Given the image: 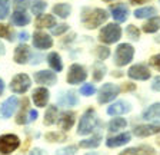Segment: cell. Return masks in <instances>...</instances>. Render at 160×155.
<instances>
[{
	"label": "cell",
	"instance_id": "6da1fadb",
	"mask_svg": "<svg viewBox=\"0 0 160 155\" xmlns=\"http://www.w3.org/2000/svg\"><path fill=\"white\" fill-rule=\"evenodd\" d=\"M107 14L106 10L103 9H93V10H84L83 16H82V22L87 29H96L99 27L103 22L107 20Z\"/></svg>",
	"mask_w": 160,
	"mask_h": 155
},
{
	"label": "cell",
	"instance_id": "7a4b0ae2",
	"mask_svg": "<svg viewBox=\"0 0 160 155\" xmlns=\"http://www.w3.org/2000/svg\"><path fill=\"white\" fill-rule=\"evenodd\" d=\"M99 124V118H97L96 112L93 109H87L82 118H80V124H79V129H77V134L79 135H87L92 134L94 131V128Z\"/></svg>",
	"mask_w": 160,
	"mask_h": 155
},
{
	"label": "cell",
	"instance_id": "3957f363",
	"mask_svg": "<svg viewBox=\"0 0 160 155\" xmlns=\"http://www.w3.org/2000/svg\"><path fill=\"white\" fill-rule=\"evenodd\" d=\"M134 56V47L129 43H122L117 46L114 52V63L117 66H126L127 63L132 62Z\"/></svg>",
	"mask_w": 160,
	"mask_h": 155
},
{
	"label": "cell",
	"instance_id": "277c9868",
	"mask_svg": "<svg viewBox=\"0 0 160 155\" xmlns=\"http://www.w3.org/2000/svg\"><path fill=\"white\" fill-rule=\"evenodd\" d=\"M120 36H122V29H120V26H117V24H114V23H110L100 30L99 39H100V42H103V43H106V45H112L119 40Z\"/></svg>",
	"mask_w": 160,
	"mask_h": 155
},
{
	"label": "cell",
	"instance_id": "5b68a950",
	"mask_svg": "<svg viewBox=\"0 0 160 155\" xmlns=\"http://www.w3.org/2000/svg\"><path fill=\"white\" fill-rule=\"evenodd\" d=\"M20 145V139L19 136L13 134H7V135H2L0 136V152L2 154H10L14 149L19 148Z\"/></svg>",
	"mask_w": 160,
	"mask_h": 155
},
{
	"label": "cell",
	"instance_id": "8992f818",
	"mask_svg": "<svg viewBox=\"0 0 160 155\" xmlns=\"http://www.w3.org/2000/svg\"><path fill=\"white\" fill-rule=\"evenodd\" d=\"M32 81L26 73H19L12 79V83H10V89L14 94H24L27 89L30 88Z\"/></svg>",
	"mask_w": 160,
	"mask_h": 155
},
{
	"label": "cell",
	"instance_id": "52a82bcc",
	"mask_svg": "<svg viewBox=\"0 0 160 155\" xmlns=\"http://www.w3.org/2000/svg\"><path fill=\"white\" fill-rule=\"evenodd\" d=\"M120 94V88L114 83H104L99 92V98L97 101L100 104H107V102L113 101L117 95Z\"/></svg>",
	"mask_w": 160,
	"mask_h": 155
},
{
	"label": "cell",
	"instance_id": "ba28073f",
	"mask_svg": "<svg viewBox=\"0 0 160 155\" xmlns=\"http://www.w3.org/2000/svg\"><path fill=\"white\" fill-rule=\"evenodd\" d=\"M87 78V72L83 66L74 63L70 66L69 69V73H67V82L70 85H77L80 82H83L84 79Z\"/></svg>",
	"mask_w": 160,
	"mask_h": 155
},
{
	"label": "cell",
	"instance_id": "9c48e42d",
	"mask_svg": "<svg viewBox=\"0 0 160 155\" xmlns=\"http://www.w3.org/2000/svg\"><path fill=\"white\" fill-rule=\"evenodd\" d=\"M17 106H19V99L16 98V96H10V98H7L6 101L2 104V106H0V116L2 118H10L12 115L16 112Z\"/></svg>",
	"mask_w": 160,
	"mask_h": 155
},
{
	"label": "cell",
	"instance_id": "30bf717a",
	"mask_svg": "<svg viewBox=\"0 0 160 155\" xmlns=\"http://www.w3.org/2000/svg\"><path fill=\"white\" fill-rule=\"evenodd\" d=\"M160 132V125L159 124H147V125H137L133 129V134L139 138H144V136H152Z\"/></svg>",
	"mask_w": 160,
	"mask_h": 155
},
{
	"label": "cell",
	"instance_id": "8fae6325",
	"mask_svg": "<svg viewBox=\"0 0 160 155\" xmlns=\"http://www.w3.org/2000/svg\"><path fill=\"white\" fill-rule=\"evenodd\" d=\"M127 75H129V78L136 79V81H147L150 78V71L144 65H134L129 69Z\"/></svg>",
	"mask_w": 160,
	"mask_h": 155
},
{
	"label": "cell",
	"instance_id": "7c38bea8",
	"mask_svg": "<svg viewBox=\"0 0 160 155\" xmlns=\"http://www.w3.org/2000/svg\"><path fill=\"white\" fill-rule=\"evenodd\" d=\"M33 45L37 49H49L53 46V39L43 32H36L33 36Z\"/></svg>",
	"mask_w": 160,
	"mask_h": 155
},
{
	"label": "cell",
	"instance_id": "4fadbf2b",
	"mask_svg": "<svg viewBox=\"0 0 160 155\" xmlns=\"http://www.w3.org/2000/svg\"><path fill=\"white\" fill-rule=\"evenodd\" d=\"M34 81H36L37 83H43V85H54L57 82V76L54 72L40 71L34 75Z\"/></svg>",
	"mask_w": 160,
	"mask_h": 155
},
{
	"label": "cell",
	"instance_id": "5bb4252c",
	"mask_svg": "<svg viewBox=\"0 0 160 155\" xmlns=\"http://www.w3.org/2000/svg\"><path fill=\"white\" fill-rule=\"evenodd\" d=\"M49 91H47L46 88H37L34 89L33 92V102L36 106H39V108H43V106H46V104L49 102Z\"/></svg>",
	"mask_w": 160,
	"mask_h": 155
},
{
	"label": "cell",
	"instance_id": "9a60e30c",
	"mask_svg": "<svg viewBox=\"0 0 160 155\" xmlns=\"http://www.w3.org/2000/svg\"><path fill=\"white\" fill-rule=\"evenodd\" d=\"M132 135L129 132H124V134L116 135V136H112L106 141V145L109 148H117V147H122V145H126L127 142H130Z\"/></svg>",
	"mask_w": 160,
	"mask_h": 155
},
{
	"label": "cell",
	"instance_id": "2e32d148",
	"mask_svg": "<svg viewBox=\"0 0 160 155\" xmlns=\"http://www.w3.org/2000/svg\"><path fill=\"white\" fill-rule=\"evenodd\" d=\"M132 109L127 102L124 101H119V102H114L113 105H110L109 108H107V114L112 115V116H116V115H123L126 112H129Z\"/></svg>",
	"mask_w": 160,
	"mask_h": 155
},
{
	"label": "cell",
	"instance_id": "e0dca14e",
	"mask_svg": "<svg viewBox=\"0 0 160 155\" xmlns=\"http://www.w3.org/2000/svg\"><path fill=\"white\" fill-rule=\"evenodd\" d=\"M30 57V49L26 45H19L14 51V62L19 65H24Z\"/></svg>",
	"mask_w": 160,
	"mask_h": 155
},
{
	"label": "cell",
	"instance_id": "ac0fdd59",
	"mask_svg": "<svg viewBox=\"0 0 160 155\" xmlns=\"http://www.w3.org/2000/svg\"><path fill=\"white\" fill-rule=\"evenodd\" d=\"M119 155H156L154 149L147 147V145H142V147H134V148H127L122 151Z\"/></svg>",
	"mask_w": 160,
	"mask_h": 155
},
{
	"label": "cell",
	"instance_id": "d6986e66",
	"mask_svg": "<svg viewBox=\"0 0 160 155\" xmlns=\"http://www.w3.org/2000/svg\"><path fill=\"white\" fill-rule=\"evenodd\" d=\"M112 16L116 22L122 23L127 19L129 16V9L124 4H117V6H112Z\"/></svg>",
	"mask_w": 160,
	"mask_h": 155
},
{
	"label": "cell",
	"instance_id": "ffe728a7",
	"mask_svg": "<svg viewBox=\"0 0 160 155\" xmlns=\"http://www.w3.org/2000/svg\"><path fill=\"white\" fill-rule=\"evenodd\" d=\"M37 118V111H34V109H27V105L26 108H24V111H22L19 114V116H17L16 122L19 125L22 124H29V122L34 121V119Z\"/></svg>",
	"mask_w": 160,
	"mask_h": 155
},
{
	"label": "cell",
	"instance_id": "44dd1931",
	"mask_svg": "<svg viewBox=\"0 0 160 155\" xmlns=\"http://www.w3.org/2000/svg\"><path fill=\"white\" fill-rule=\"evenodd\" d=\"M74 116L76 115L73 114V112H63V114L60 115V118H59V125H60V128L63 129V131H67V129H70L72 126H73L74 124Z\"/></svg>",
	"mask_w": 160,
	"mask_h": 155
},
{
	"label": "cell",
	"instance_id": "7402d4cb",
	"mask_svg": "<svg viewBox=\"0 0 160 155\" xmlns=\"http://www.w3.org/2000/svg\"><path fill=\"white\" fill-rule=\"evenodd\" d=\"M143 119L146 121H160V104H153L143 112Z\"/></svg>",
	"mask_w": 160,
	"mask_h": 155
},
{
	"label": "cell",
	"instance_id": "603a6c76",
	"mask_svg": "<svg viewBox=\"0 0 160 155\" xmlns=\"http://www.w3.org/2000/svg\"><path fill=\"white\" fill-rule=\"evenodd\" d=\"M56 26V19L52 14H40L36 19V27L43 29V27H53Z\"/></svg>",
	"mask_w": 160,
	"mask_h": 155
},
{
	"label": "cell",
	"instance_id": "cb8c5ba5",
	"mask_svg": "<svg viewBox=\"0 0 160 155\" xmlns=\"http://www.w3.org/2000/svg\"><path fill=\"white\" fill-rule=\"evenodd\" d=\"M29 22H30V17L24 12L14 10L13 14H12V23L16 24V26H26V24H29Z\"/></svg>",
	"mask_w": 160,
	"mask_h": 155
},
{
	"label": "cell",
	"instance_id": "d4e9b609",
	"mask_svg": "<svg viewBox=\"0 0 160 155\" xmlns=\"http://www.w3.org/2000/svg\"><path fill=\"white\" fill-rule=\"evenodd\" d=\"M47 62H49L50 67L53 69V71L56 72H60L62 69H63V63H62V57H60L59 53H56V52H52V53L47 56Z\"/></svg>",
	"mask_w": 160,
	"mask_h": 155
},
{
	"label": "cell",
	"instance_id": "484cf974",
	"mask_svg": "<svg viewBox=\"0 0 160 155\" xmlns=\"http://www.w3.org/2000/svg\"><path fill=\"white\" fill-rule=\"evenodd\" d=\"M57 121V108L54 105L49 106L44 114V125H53Z\"/></svg>",
	"mask_w": 160,
	"mask_h": 155
},
{
	"label": "cell",
	"instance_id": "4316f807",
	"mask_svg": "<svg viewBox=\"0 0 160 155\" xmlns=\"http://www.w3.org/2000/svg\"><path fill=\"white\" fill-rule=\"evenodd\" d=\"M159 29H160V17H152L143 26V32H146V33H154Z\"/></svg>",
	"mask_w": 160,
	"mask_h": 155
},
{
	"label": "cell",
	"instance_id": "83f0119b",
	"mask_svg": "<svg viewBox=\"0 0 160 155\" xmlns=\"http://www.w3.org/2000/svg\"><path fill=\"white\" fill-rule=\"evenodd\" d=\"M70 6L66 3H60V4H56V6L53 7V13L57 14L59 17H62V19H66L67 16L70 14Z\"/></svg>",
	"mask_w": 160,
	"mask_h": 155
},
{
	"label": "cell",
	"instance_id": "f1b7e54d",
	"mask_svg": "<svg viewBox=\"0 0 160 155\" xmlns=\"http://www.w3.org/2000/svg\"><path fill=\"white\" fill-rule=\"evenodd\" d=\"M126 126H127V121L124 118H113L109 122V131H112V132L123 129Z\"/></svg>",
	"mask_w": 160,
	"mask_h": 155
},
{
	"label": "cell",
	"instance_id": "f546056e",
	"mask_svg": "<svg viewBox=\"0 0 160 155\" xmlns=\"http://www.w3.org/2000/svg\"><path fill=\"white\" fill-rule=\"evenodd\" d=\"M153 14H156V9L152 6L142 7V9H137L134 12V17L136 19H144V17H150V16H153Z\"/></svg>",
	"mask_w": 160,
	"mask_h": 155
},
{
	"label": "cell",
	"instance_id": "4dcf8cb0",
	"mask_svg": "<svg viewBox=\"0 0 160 155\" xmlns=\"http://www.w3.org/2000/svg\"><path fill=\"white\" fill-rule=\"evenodd\" d=\"M100 145V136H92L80 141V148H97Z\"/></svg>",
	"mask_w": 160,
	"mask_h": 155
},
{
	"label": "cell",
	"instance_id": "1f68e13d",
	"mask_svg": "<svg viewBox=\"0 0 160 155\" xmlns=\"http://www.w3.org/2000/svg\"><path fill=\"white\" fill-rule=\"evenodd\" d=\"M60 102L63 105H66V106H74V105H77V98L76 95L73 94V92H69V94H64L62 98H60Z\"/></svg>",
	"mask_w": 160,
	"mask_h": 155
},
{
	"label": "cell",
	"instance_id": "d6a6232c",
	"mask_svg": "<svg viewBox=\"0 0 160 155\" xmlns=\"http://www.w3.org/2000/svg\"><path fill=\"white\" fill-rule=\"evenodd\" d=\"M46 6L47 3L46 2H43V0H34L33 4H32V12H33V14H43V12L46 10Z\"/></svg>",
	"mask_w": 160,
	"mask_h": 155
},
{
	"label": "cell",
	"instance_id": "836d02e7",
	"mask_svg": "<svg viewBox=\"0 0 160 155\" xmlns=\"http://www.w3.org/2000/svg\"><path fill=\"white\" fill-rule=\"evenodd\" d=\"M0 37H4V39H7L10 42L14 40L13 32L10 30V27L7 24H3V23H0Z\"/></svg>",
	"mask_w": 160,
	"mask_h": 155
},
{
	"label": "cell",
	"instance_id": "e575fe53",
	"mask_svg": "<svg viewBox=\"0 0 160 155\" xmlns=\"http://www.w3.org/2000/svg\"><path fill=\"white\" fill-rule=\"evenodd\" d=\"M104 75H106V67H104L102 63H96V65H94V72H93L94 81H102Z\"/></svg>",
	"mask_w": 160,
	"mask_h": 155
},
{
	"label": "cell",
	"instance_id": "d590c367",
	"mask_svg": "<svg viewBox=\"0 0 160 155\" xmlns=\"http://www.w3.org/2000/svg\"><path fill=\"white\" fill-rule=\"evenodd\" d=\"M46 139L50 142H63L66 141V135L59 134V132H49L46 134Z\"/></svg>",
	"mask_w": 160,
	"mask_h": 155
},
{
	"label": "cell",
	"instance_id": "8d00e7d4",
	"mask_svg": "<svg viewBox=\"0 0 160 155\" xmlns=\"http://www.w3.org/2000/svg\"><path fill=\"white\" fill-rule=\"evenodd\" d=\"M10 12V2L9 0H0V19H6Z\"/></svg>",
	"mask_w": 160,
	"mask_h": 155
},
{
	"label": "cell",
	"instance_id": "74e56055",
	"mask_svg": "<svg viewBox=\"0 0 160 155\" xmlns=\"http://www.w3.org/2000/svg\"><path fill=\"white\" fill-rule=\"evenodd\" d=\"M126 33L129 35V37L132 39V40H139V37H140V32L139 29H137L134 24H129L126 29Z\"/></svg>",
	"mask_w": 160,
	"mask_h": 155
},
{
	"label": "cell",
	"instance_id": "f35d334b",
	"mask_svg": "<svg viewBox=\"0 0 160 155\" xmlns=\"http://www.w3.org/2000/svg\"><path fill=\"white\" fill-rule=\"evenodd\" d=\"M13 6L16 10L24 12L30 6V0H13Z\"/></svg>",
	"mask_w": 160,
	"mask_h": 155
},
{
	"label": "cell",
	"instance_id": "ab89813d",
	"mask_svg": "<svg viewBox=\"0 0 160 155\" xmlns=\"http://www.w3.org/2000/svg\"><path fill=\"white\" fill-rule=\"evenodd\" d=\"M77 147L74 145H70V147H66V148H60L56 151V155H76Z\"/></svg>",
	"mask_w": 160,
	"mask_h": 155
},
{
	"label": "cell",
	"instance_id": "60d3db41",
	"mask_svg": "<svg viewBox=\"0 0 160 155\" xmlns=\"http://www.w3.org/2000/svg\"><path fill=\"white\" fill-rule=\"evenodd\" d=\"M96 92V88H94L92 83H84L82 88H80V94L84 95V96H92V95Z\"/></svg>",
	"mask_w": 160,
	"mask_h": 155
},
{
	"label": "cell",
	"instance_id": "b9f144b4",
	"mask_svg": "<svg viewBox=\"0 0 160 155\" xmlns=\"http://www.w3.org/2000/svg\"><path fill=\"white\" fill-rule=\"evenodd\" d=\"M110 55V51H109V47L106 46H100L97 47V57H99L100 61H104V59H107Z\"/></svg>",
	"mask_w": 160,
	"mask_h": 155
},
{
	"label": "cell",
	"instance_id": "7bdbcfd3",
	"mask_svg": "<svg viewBox=\"0 0 160 155\" xmlns=\"http://www.w3.org/2000/svg\"><path fill=\"white\" fill-rule=\"evenodd\" d=\"M67 29H69V26L64 24V23H62V24H57V27H53V29H52V33L53 35H62V33H64Z\"/></svg>",
	"mask_w": 160,
	"mask_h": 155
},
{
	"label": "cell",
	"instance_id": "ee69618b",
	"mask_svg": "<svg viewBox=\"0 0 160 155\" xmlns=\"http://www.w3.org/2000/svg\"><path fill=\"white\" fill-rule=\"evenodd\" d=\"M150 65L160 72V55H154V56L150 57Z\"/></svg>",
	"mask_w": 160,
	"mask_h": 155
},
{
	"label": "cell",
	"instance_id": "f6af8a7d",
	"mask_svg": "<svg viewBox=\"0 0 160 155\" xmlns=\"http://www.w3.org/2000/svg\"><path fill=\"white\" fill-rule=\"evenodd\" d=\"M152 89L156 92H160V75L159 76H156L153 79V83H152Z\"/></svg>",
	"mask_w": 160,
	"mask_h": 155
},
{
	"label": "cell",
	"instance_id": "bcb514c9",
	"mask_svg": "<svg viewBox=\"0 0 160 155\" xmlns=\"http://www.w3.org/2000/svg\"><path fill=\"white\" fill-rule=\"evenodd\" d=\"M19 39L22 42H26L27 39H29V33H27V32H22V33H19Z\"/></svg>",
	"mask_w": 160,
	"mask_h": 155
},
{
	"label": "cell",
	"instance_id": "7dc6e473",
	"mask_svg": "<svg viewBox=\"0 0 160 155\" xmlns=\"http://www.w3.org/2000/svg\"><path fill=\"white\" fill-rule=\"evenodd\" d=\"M29 155H44V152L42 151V149H40V148H34L33 151L30 152Z\"/></svg>",
	"mask_w": 160,
	"mask_h": 155
},
{
	"label": "cell",
	"instance_id": "c3c4849f",
	"mask_svg": "<svg viewBox=\"0 0 160 155\" xmlns=\"http://www.w3.org/2000/svg\"><path fill=\"white\" fill-rule=\"evenodd\" d=\"M149 0H130V3L132 4H140V3H146Z\"/></svg>",
	"mask_w": 160,
	"mask_h": 155
},
{
	"label": "cell",
	"instance_id": "681fc988",
	"mask_svg": "<svg viewBox=\"0 0 160 155\" xmlns=\"http://www.w3.org/2000/svg\"><path fill=\"white\" fill-rule=\"evenodd\" d=\"M3 91H4V82L0 79V95L3 94Z\"/></svg>",
	"mask_w": 160,
	"mask_h": 155
},
{
	"label": "cell",
	"instance_id": "f907efd6",
	"mask_svg": "<svg viewBox=\"0 0 160 155\" xmlns=\"http://www.w3.org/2000/svg\"><path fill=\"white\" fill-rule=\"evenodd\" d=\"M103 2H107V3H109V2H112V0H103Z\"/></svg>",
	"mask_w": 160,
	"mask_h": 155
},
{
	"label": "cell",
	"instance_id": "816d5d0a",
	"mask_svg": "<svg viewBox=\"0 0 160 155\" xmlns=\"http://www.w3.org/2000/svg\"><path fill=\"white\" fill-rule=\"evenodd\" d=\"M87 155H96V154H93V152H92V154H87Z\"/></svg>",
	"mask_w": 160,
	"mask_h": 155
}]
</instances>
